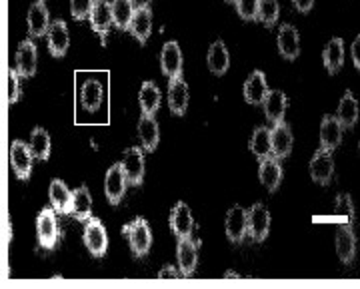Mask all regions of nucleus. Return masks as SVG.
Wrapping results in <instances>:
<instances>
[{
  "mask_svg": "<svg viewBox=\"0 0 360 289\" xmlns=\"http://www.w3.org/2000/svg\"><path fill=\"white\" fill-rule=\"evenodd\" d=\"M56 210L54 208H42L37 220V234H39V243L42 250H49L52 252L58 241L63 238V229L58 226V220H56Z\"/></svg>",
  "mask_w": 360,
  "mask_h": 289,
  "instance_id": "obj_1",
  "label": "nucleus"
},
{
  "mask_svg": "<svg viewBox=\"0 0 360 289\" xmlns=\"http://www.w3.org/2000/svg\"><path fill=\"white\" fill-rule=\"evenodd\" d=\"M122 234L129 238L130 248H132V253L136 257H144L150 246H153V231L148 227V222L144 217H136L132 224L122 227Z\"/></svg>",
  "mask_w": 360,
  "mask_h": 289,
  "instance_id": "obj_2",
  "label": "nucleus"
},
{
  "mask_svg": "<svg viewBox=\"0 0 360 289\" xmlns=\"http://www.w3.org/2000/svg\"><path fill=\"white\" fill-rule=\"evenodd\" d=\"M84 246L94 257H103L108 250L106 227L98 217H90L89 222H84Z\"/></svg>",
  "mask_w": 360,
  "mask_h": 289,
  "instance_id": "obj_3",
  "label": "nucleus"
},
{
  "mask_svg": "<svg viewBox=\"0 0 360 289\" xmlns=\"http://www.w3.org/2000/svg\"><path fill=\"white\" fill-rule=\"evenodd\" d=\"M32 163H34V154L30 150V144H26L22 140H14L11 144V166H13L14 174L26 182L32 172Z\"/></svg>",
  "mask_w": 360,
  "mask_h": 289,
  "instance_id": "obj_4",
  "label": "nucleus"
},
{
  "mask_svg": "<svg viewBox=\"0 0 360 289\" xmlns=\"http://www.w3.org/2000/svg\"><path fill=\"white\" fill-rule=\"evenodd\" d=\"M127 186H129V180L124 176V170L120 163H115L108 168L106 177H104V194H106V200L110 201L112 206L120 203L124 194H127Z\"/></svg>",
  "mask_w": 360,
  "mask_h": 289,
  "instance_id": "obj_5",
  "label": "nucleus"
},
{
  "mask_svg": "<svg viewBox=\"0 0 360 289\" xmlns=\"http://www.w3.org/2000/svg\"><path fill=\"white\" fill-rule=\"evenodd\" d=\"M333 174H335L333 152L324 150V148L314 152V156L310 160V176H312V180L316 184H321V186H326V184H330Z\"/></svg>",
  "mask_w": 360,
  "mask_h": 289,
  "instance_id": "obj_6",
  "label": "nucleus"
},
{
  "mask_svg": "<svg viewBox=\"0 0 360 289\" xmlns=\"http://www.w3.org/2000/svg\"><path fill=\"white\" fill-rule=\"evenodd\" d=\"M246 222H248V236L255 241H264L270 229V214L262 203H255L246 212Z\"/></svg>",
  "mask_w": 360,
  "mask_h": 289,
  "instance_id": "obj_7",
  "label": "nucleus"
},
{
  "mask_svg": "<svg viewBox=\"0 0 360 289\" xmlns=\"http://www.w3.org/2000/svg\"><path fill=\"white\" fill-rule=\"evenodd\" d=\"M170 229L172 234L179 239L191 238L194 229V220L193 214H191V208L184 203V201H179L172 212H170Z\"/></svg>",
  "mask_w": 360,
  "mask_h": 289,
  "instance_id": "obj_8",
  "label": "nucleus"
},
{
  "mask_svg": "<svg viewBox=\"0 0 360 289\" xmlns=\"http://www.w3.org/2000/svg\"><path fill=\"white\" fill-rule=\"evenodd\" d=\"M37 64H39V51L32 40H22L18 44L16 52V70L22 78H30L37 74Z\"/></svg>",
  "mask_w": 360,
  "mask_h": 289,
  "instance_id": "obj_9",
  "label": "nucleus"
},
{
  "mask_svg": "<svg viewBox=\"0 0 360 289\" xmlns=\"http://www.w3.org/2000/svg\"><path fill=\"white\" fill-rule=\"evenodd\" d=\"M258 176H260V184L264 188L269 189V191H276V188L283 182V166H281V160L276 156H272V154L260 158Z\"/></svg>",
  "mask_w": 360,
  "mask_h": 289,
  "instance_id": "obj_10",
  "label": "nucleus"
},
{
  "mask_svg": "<svg viewBox=\"0 0 360 289\" xmlns=\"http://www.w3.org/2000/svg\"><path fill=\"white\" fill-rule=\"evenodd\" d=\"M292 150V130L286 122L274 124L270 128V154L278 160H284Z\"/></svg>",
  "mask_w": 360,
  "mask_h": 289,
  "instance_id": "obj_11",
  "label": "nucleus"
},
{
  "mask_svg": "<svg viewBox=\"0 0 360 289\" xmlns=\"http://www.w3.org/2000/svg\"><path fill=\"white\" fill-rule=\"evenodd\" d=\"M89 20H90V26H92V30H94V32H98V34L103 36V42L106 44V32H108L110 25H115L110 2H108V0H94Z\"/></svg>",
  "mask_w": 360,
  "mask_h": 289,
  "instance_id": "obj_12",
  "label": "nucleus"
},
{
  "mask_svg": "<svg viewBox=\"0 0 360 289\" xmlns=\"http://www.w3.org/2000/svg\"><path fill=\"white\" fill-rule=\"evenodd\" d=\"M120 166L124 170V176L129 180L130 186H141L144 180V154L141 148H129L124 152Z\"/></svg>",
  "mask_w": 360,
  "mask_h": 289,
  "instance_id": "obj_13",
  "label": "nucleus"
},
{
  "mask_svg": "<svg viewBox=\"0 0 360 289\" xmlns=\"http://www.w3.org/2000/svg\"><path fill=\"white\" fill-rule=\"evenodd\" d=\"M336 253L345 265H350L356 257V238L350 224H342L336 229Z\"/></svg>",
  "mask_w": 360,
  "mask_h": 289,
  "instance_id": "obj_14",
  "label": "nucleus"
},
{
  "mask_svg": "<svg viewBox=\"0 0 360 289\" xmlns=\"http://www.w3.org/2000/svg\"><path fill=\"white\" fill-rule=\"evenodd\" d=\"M49 38V52H51L54 58H63L68 51V44H70V36H68V26L65 20H52L51 28L46 32Z\"/></svg>",
  "mask_w": 360,
  "mask_h": 289,
  "instance_id": "obj_15",
  "label": "nucleus"
},
{
  "mask_svg": "<svg viewBox=\"0 0 360 289\" xmlns=\"http://www.w3.org/2000/svg\"><path fill=\"white\" fill-rule=\"evenodd\" d=\"M153 30V13L148 8V4H141L136 6V11L132 14V20L129 25V32L136 38L141 44H144Z\"/></svg>",
  "mask_w": 360,
  "mask_h": 289,
  "instance_id": "obj_16",
  "label": "nucleus"
},
{
  "mask_svg": "<svg viewBox=\"0 0 360 289\" xmlns=\"http://www.w3.org/2000/svg\"><path fill=\"white\" fill-rule=\"evenodd\" d=\"M28 34L30 36H44L51 28V18H49V8L44 4V0H37L30 11H28Z\"/></svg>",
  "mask_w": 360,
  "mask_h": 289,
  "instance_id": "obj_17",
  "label": "nucleus"
},
{
  "mask_svg": "<svg viewBox=\"0 0 360 289\" xmlns=\"http://www.w3.org/2000/svg\"><path fill=\"white\" fill-rule=\"evenodd\" d=\"M226 236L232 243H240L248 236L246 210L243 206H234L226 214Z\"/></svg>",
  "mask_w": 360,
  "mask_h": 289,
  "instance_id": "obj_18",
  "label": "nucleus"
},
{
  "mask_svg": "<svg viewBox=\"0 0 360 289\" xmlns=\"http://www.w3.org/2000/svg\"><path fill=\"white\" fill-rule=\"evenodd\" d=\"M168 108L170 112L176 116H184L186 108H188V86L186 82L180 78H170L168 84Z\"/></svg>",
  "mask_w": 360,
  "mask_h": 289,
  "instance_id": "obj_19",
  "label": "nucleus"
},
{
  "mask_svg": "<svg viewBox=\"0 0 360 289\" xmlns=\"http://www.w3.org/2000/svg\"><path fill=\"white\" fill-rule=\"evenodd\" d=\"M269 94V84H266V76L262 70H255L248 76L245 82V100L250 106H260Z\"/></svg>",
  "mask_w": 360,
  "mask_h": 289,
  "instance_id": "obj_20",
  "label": "nucleus"
},
{
  "mask_svg": "<svg viewBox=\"0 0 360 289\" xmlns=\"http://www.w3.org/2000/svg\"><path fill=\"white\" fill-rule=\"evenodd\" d=\"M160 66H162V72L168 78H180L182 76V51H180V46L174 40L167 42L162 46V52H160Z\"/></svg>",
  "mask_w": 360,
  "mask_h": 289,
  "instance_id": "obj_21",
  "label": "nucleus"
},
{
  "mask_svg": "<svg viewBox=\"0 0 360 289\" xmlns=\"http://www.w3.org/2000/svg\"><path fill=\"white\" fill-rule=\"evenodd\" d=\"M278 52L281 56L286 58V60H295L300 54V38H298V32L292 25H283L281 30H278Z\"/></svg>",
  "mask_w": 360,
  "mask_h": 289,
  "instance_id": "obj_22",
  "label": "nucleus"
},
{
  "mask_svg": "<svg viewBox=\"0 0 360 289\" xmlns=\"http://www.w3.org/2000/svg\"><path fill=\"white\" fill-rule=\"evenodd\" d=\"M342 124L336 120V116H324L321 124V148L324 150H335L342 142Z\"/></svg>",
  "mask_w": 360,
  "mask_h": 289,
  "instance_id": "obj_23",
  "label": "nucleus"
},
{
  "mask_svg": "<svg viewBox=\"0 0 360 289\" xmlns=\"http://www.w3.org/2000/svg\"><path fill=\"white\" fill-rule=\"evenodd\" d=\"M176 257H179L180 274L184 277L194 276L196 271V264H198V252L196 246L191 238L180 239L179 250H176Z\"/></svg>",
  "mask_w": 360,
  "mask_h": 289,
  "instance_id": "obj_24",
  "label": "nucleus"
},
{
  "mask_svg": "<svg viewBox=\"0 0 360 289\" xmlns=\"http://www.w3.org/2000/svg\"><path fill=\"white\" fill-rule=\"evenodd\" d=\"M286 96H284V92L281 90H272L269 94H266V98L262 102V106H264V114H266V118H269V122L274 126V124H281L284 122V112H286Z\"/></svg>",
  "mask_w": 360,
  "mask_h": 289,
  "instance_id": "obj_25",
  "label": "nucleus"
},
{
  "mask_svg": "<svg viewBox=\"0 0 360 289\" xmlns=\"http://www.w3.org/2000/svg\"><path fill=\"white\" fill-rule=\"evenodd\" d=\"M206 64L208 68L212 70V74L222 76L229 66H231V54H229V48L222 40H217L210 48H208V54H206Z\"/></svg>",
  "mask_w": 360,
  "mask_h": 289,
  "instance_id": "obj_26",
  "label": "nucleus"
},
{
  "mask_svg": "<svg viewBox=\"0 0 360 289\" xmlns=\"http://www.w3.org/2000/svg\"><path fill=\"white\" fill-rule=\"evenodd\" d=\"M51 201L52 208L63 215H70L72 212V191L66 188L63 180H52L51 184Z\"/></svg>",
  "mask_w": 360,
  "mask_h": 289,
  "instance_id": "obj_27",
  "label": "nucleus"
},
{
  "mask_svg": "<svg viewBox=\"0 0 360 289\" xmlns=\"http://www.w3.org/2000/svg\"><path fill=\"white\" fill-rule=\"evenodd\" d=\"M139 136H141L142 148L146 152H155L160 140V132H158V124H156L155 116L150 114H142L139 120Z\"/></svg>",
  "mask_w": 360,
  "mask_h": 289,
  "instance_id": "obj_28",
  "label": "nucleus"
},
{
  "mask_svg": "<svg viewBox=\"0 0 360 289\" xmlns=\"http://www.w3.org/2000/svg\"><path fill=\"white\" fill-rule=\"evenodd\" d=\"M322 60H324V66H326L328 74L340 72V68L345 64V42H342V38H333L326 44L324 54H322Z\"/></svg>",
  "mask_w": 360,
  "mask_h": 289,
  "instance_id": "obj_29",
  "label": "nucleus"
},
{
  "mask_svg": "<svg viewBox=\"0 0 360 289\" xmlns=\"http://www.w3.org/2000/svg\"><path fill=\"white\" fill-rule=\"evenodd\" d=\"M70 215L78 222H89L92 217V198L86 186H80L72 191V212Z\"/></svg>",
  "mask_w": 360,
  "mask_h": 289,
  "instance_id": "obj_30",
  "label": "nucleus"
},
{
  "mask_svg": "<svg viewBox=\"0 0 360 289\" xmlns=\"http://www.w3.org/2000/svg\"><path fill=\"white\" fill-rule=\"evenodd\" d=\"M336 120L342 124V128H352L359 120V102H356V96L350 90H347V94L342 96V100L338 104Z\"/></svg>",
  "mask_w": 360,
  "mask_h": 289,
  "instance_id": "obj_31",
  "label": "nucleus"
},
{
  "mask_svg": "<svg viewBox=\"0 0 360 289\" xmlns=\"http://www.w3.org/2000/svg\"><path fill=\"white\" fill-rule=\"evenodd\" d=\"M103 94L104 88L98 80H89L84 82V86L80 90V102L84 106L86 112H96L103 104Z\"/></svg>",
  "mask_w": 360,
  "mask_h": 289,
  "instance_id": "obj_32",
  "label": "nucleus"
},
{
  "mask_svg": "<svg viewBox=\"0 0 360 289\" xmlns=\"http://www.w3.org/2000/svg\"><path fill=\"white\" fill-rule=\"evenodd\" d=\"M160 90L155 82H144L141 86V94H139V102H141L142 114H150L155 116V112L160 106Z\"/></svg>",
  "mask_w": 360,
  "mask_h": 289,
  "instance_id": "obj_33",
  "label": "nucleus"
},
{
  "mask_svg": "<svg viewBox=\"0 0 360 289\" xmlns=\"http://www.w3.org/2000/svg\"><path fill=\"white\" fill-rule=\"evenodd\" d=\"M112 6V20H115L116 28L120 30H129L130 20H132V14L136 11L134 6V0H112L110 2Z\"/></svg>",
  "mask_w": 360,
  "mask_h": 289,
  "instance_id": "obj_34",
  "label": "nucleus"
},
{
  "mask_svg": "<svg viewBox=\"0 0 360 289\" xmlns=\"http://www.w3.org/2000/svg\"><path fill=\"white\" fill-rule=\"evenodd\" d=\"M30 150L37 160H49L51 156V136L44 128H34L30 134Z\"/></svg>",
  "mask_w": 360,
  "mask_h": 289,
  "instance_id": "obj_35",
  "label": "nucleus"
},
{
  "mask_svg": "<svg viewBox=\"0 0 360 289\" xmlns=\"http://www.w3.org/2000/svg\"><path fill=\"white\" fill-rule=\"evenodd\" d=\"M278 13H281L278 0H258L257 20H260L266 28H272V26L276 25Z\"/></svg>",
  "mask_w": 360,
  "mask_h": 289,
  "instance_id": "obj_36",
  "label": "nucleus"
},
{
  "mask_svg": "<svg viewBox=\"0 0 360 289\" xmlns=\"http://www.w3.org/2000/svg\"><path fill=\"white\" fill-rule=\"evenodd\" d=\"M250 150L257 158H264L270 154V128L260 126L255 130L250 138Z\"/></svg>",
  "mask_w": 360,
  "mask_h": 289,
  "instance_id": "obj_37",
  "label": "nucleus"
},
{
  "mask_svg": "<svg viewBox=\"0 0 360 289\" xmlns=\"http://www.w3.org/2000/svg\"><path fill=\"white\" fill-rule=\"evenodd\" d=\"M336 215H347V224H354V203L348 194H342L336 198Z\"/></svg>",
  "mask_w": 360,
  "mask_h": 289,
  "instance_id": "obj_38",
  "label": "nucleus"
},
{
  "mask_svg": "<svg viewBox=\"0 0 360 289\" xmlns=\"http://www.w3.org/2000/svg\"><path fill=\"white\" fill-rule=\"evenodd\" d=\"M236 13L243 20H257L258 0H234Z\"/></svg>",
  "mask_w": 360,
  "mask_h": 289,
  "instance_id": "obj_39",
  "label": "nucleus"
},
{
  "mask_svg": "<svg viewBox=\"0 0 360 289\" xmlns=\"http://www.w3.org/2000/svg\"><path fill=\"white\" fill-rule=\"evenodd\" d=\"M94 0H70V14L75 20H84L89 18L92 11Z\"/></svg>",
  "mask_w": 360,
  "mask_h": 289,
  "instance_id": "obj_40",
  "label": "nucleus"
},
{
  "mask_svg": "<svg viewBox=\"0 0 360 289\" xmlns=\"http://www.w3.org/2000/svg\"><path fill=\"white\" fill-rule=\"evenodd\" d=\"M20 94H22V90H20V74H18L16 68H11L8 70V102L16 104V102L20 100Z\"/></svg>",
  "mask_w": 360,
  "mask_h": 289,
  "instance_id": "obj_41",
  "label": "nucleus"
},
{
  "mask_svg": "<svg viewBox=\"0 0 360 289\" xmlns=\"http://www.w3.org/2000/svg\"><path fill=\"white\" fill-rule=\"evenodd\" d=\"M180 276H182V274H180L176 267H172V265H167V267L158 274L160 279H179Z\"/></svg>",
  "mask_w": 360,
  "mask_h": 289,
  "instance_id": "obj_42",
  "label": "nucleus"
},
{
  "mask_svg": "<svg viewBox=\"0 0 360 289\" xmlns=\"http://www.w3.org/2000/svg\"><path fill=\"white\" fill-rule=\"evenodd\" d=\"M292 4H295L298 13H309L310 8L314 6V0H292Z\"/></svg>",
  "mask_w": 360,
  "mask_h": 289,
  "instance_id": "obj_43",
  "label": "nucleus"
},
{
  "mask_svg": "<svg viewBox=\"0 0 360 289\" xmlns=\"http://www.w3.org/2000/svg\"><path fill=\"white\" fill-rule=\"evenodd\" d=\"M359 48H360V36H356V40H354V44H352V60H354V66H356V70H360Z\"/></svg>",
  "mask_w": 360,
  "mask_h": 289,
  "instance_id": "obj_44",
  "label": "nucleus"
},
{
  "mask_svg": "<svg viewBox=\"0 0 360 289\" xmlns=\"http://www.w3.org/2000/svg\"><path fill=\"white\" fill-rule=\"evenodd\" d=\"M229 2H234V0H229Z\"/></svg>",
  "mask_w": 360,
  "mask_h": 289,
  "instance_id": "obj_45",
  "label": "nucleus"
}]
</instances>
